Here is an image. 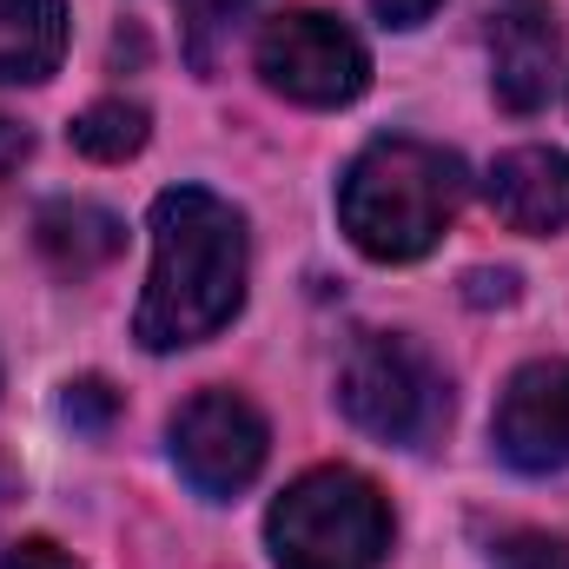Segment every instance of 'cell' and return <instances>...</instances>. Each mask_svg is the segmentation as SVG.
Listing matches in <instances>:
<instances>
[{
	"instance_id": "cell-14",
	"label": "cell",
	"mask_w": 569,
	"mask_h": 569,
	"mask_svg": "<svg viewBox=\"0 0 569 569\" xmlns=\"http://www.w3.org/2000/svg\"><path fill=\"white\" fill-rule=\"evenodd\" d=\"M490 569H569V543L550 530H510L490 550Z\"/></svg>"
},
{
	"instance_id": "cell-13",
	"label": "cell",
	"mask_w": 569,
	"mask_h": 569,
	"mask_svg": "<svg viewBox=\"0 0 569 569\" xmlns=\"http://www.w3.org/2000/svg\"><path fill=\"white\" fill-rule=\"evenodd\" d=\"M252 0H179V20H186V47H192V60L199 67H212V53H219V33L246 13Z\"/></svg>"
},
{
	"instance_id": "cell-7",
	"label": "cell",
	"mask_w": 569,
	"mask_h": 569,
	"mask_svg": "<svg viewBox=\"0 0 569 569\" xmlns=\"http://www.w3.org/2000/svg\"><path fill=\"white\" fill-rule=\"evenodd\" d=\"M497 450L503 463L530 470V477H550L569 470V358H537L523 365L503 398H497Z\"/></svg>"
},
{
	"instance_id": "cell-17",
	"label": "cell",
	"mask_w": 569,
	"mask_h": 569,
	"mask_svg": "<svg viewBox=\"0 0 569 569\" xmlns=\"http://www.w3.org/2000/svg\"><path fill=\"white\" fill-rule=\"evenodd\" d=\"M27 152H33V140H27V127L0 113V179H7V172H20V166H27Z\"/></svg>"
},
{
	"instance_id": "cell-2",
	"label": "cell",
	"mask_w": 569,
	"mask_h": 569,
	"mask_svg": "<svg viewBox=\"0 0 569 569\" xmlns=\"http://www.w3.org/2000/svg\"><path fill=\"white\" fill-rule=\"evenodd\" d=\"M463 206V159L425 140L365 146L338 186V219L351 246L378 266H411L443 239Z\"/></svg>"
},
{
	"instance_id": "cell-5",
	"label": "cell",
	"mask_w": 569,
	"mask_h": 569,
	"mask_svg": "<svg viewBox=\"0 0 569 569\" xmlns=\"http://www.w3.org/2000/svg\"><path fill=\"white\" fill-rule=\"evenodd\" d=\"M259 73L298 107H351L371 87V53L345 20L318 7H284L259 27Z\"/></svg>"
},
{
	"instance_id": "cell-1",
	"label": "cell",
	"mask_w": 569,
	"mask_h": 569,
	"mask_svg": "<svg viewBox=\"0 0 569 569\" xmlns=\"http://www.w3.org/2000/svg\"><path fill=\"white\" fill-rule=\"evenodd\" d=\"M246 298V219L199 192H159L152 199V279L140 298V331L146 351H179L212 338L219 325H232Z\"/></svg>"
},
{
	"instance_id": "cell-12",
	"label": "cell",
	"mask_w": 569,
	"mask_h": 569,
	"mask_svg": "<svg viewBox=\"0 0 569 569\" xmlns=\"http://www.w3.org/2000/svg\"><path fill=\"white\" fill-rule=\"evenodd\" d=\"M67 133H73V146H80L87 159L120 166V159H133L146 146V107H133V100H93Z\"/></svg>"
},
{
	"instance_id": "cell-4",
	"label": "cell",
	"mask_w": 569,
	"mask_h": 569,
	"mask_svg": "<svg viewBox=\"0 0 569 569\" xmlns=\"http://www.w3.org/2000/svg\"><path fill=\"white\" fill-rule=\"evenodd\" d=\"M338 405L358 430H371L378 443H398V450H425L450 425V385H443L437 358L398 331H371L351 345V358L338 371Z\"/></svg>"
},
{
	"instance_id": "cell-3",
	"label": "cell",
	"mask_w": 569,
	"mask_h": 569,
	"mask_svg": "<svg viewBox=\"0 0 569 569\" xmlns=\"http://www.w3.org/2000/svg\"><path fill=\"white\" fill-rule=\"evenodd\" d=\"M279 569H378L391 550V510L365 470H305L266 517Z\"/></svg>"
},
{
	"instance_id": "cell-11",
	"label": "cell",
	"mask_w": 569,
	"mask_h": 569,
	"mask_svg": "<svg viewBox=\"0 0 569 569\" xmlns=\"http://www.w3.org/2000/svg\"><path fill=\"white\" fill-rule=\"evenodd\" d=\"M67 53V0H0V87H40Z\"/></svg>"
},
{
	"instance_id": "cell-6",
	"label": "cell",
	"mask_w": 569,
	"mask_h": 569,
	"mask_svg": "<svg viewBox=\"0 0 569 569\" xmlns=\"http://www.w3.org/2000/svg\"><path fill=\"white\" fill-rule=\"evenodd\" d=\"M272 430L259 418L252 398L239 391H192L172 411V463L199 497H239L259 470H266Z\"/></svg>"
},
{
	"instance_id": "cell-16",
	"label": "cell",
	"mask_w": 569,
	"mask_h": 569,
	"mask_svg": "<svg viewBox=\"0 0 569 569\" xmlns=\"http://www.w3.org/2000/svg\"><path fill=\"white\" fill-rule=\"evenodd\" d=\"M0 569H80V563H73L60 543H47V537H27L20 550H7V563H0Z\"/></svg>"
},
{
	"instance_id": "cell-19",
	"label": "cell",
	"mask_w": 569,
	"mask_h": 569,
	"mask_svg": "<svg viewBox=\"0 0 569 569\" xmlns=\"http://www.w3.org/2000/svg\"><path fill=\"white\" fill-rule=\"evenodd\" d=\"M371 7H378V20H385V27H418V20H430V7H437V0H371Z\"/></svg>"
},
{
	"instance_id": "cell-20",
	"label": "cell",
	"mask_w": 569,
	"mask_h": 569,
	"mask_svg": "<svg viewBox=\"0 0 569 569\" xmlns=\"http://www.w3.org/2000/svg\"><path fill=\"white\" fill-rule=\"evenodd\" d=\"M7 497H13V483H7V470H0V510H7Z\"/></svg>"
},
{
	"instance_id": "cell-15",
	"label": "cell",
	"mask_w": 569,
	"mask_h": 569,
	"mask_svg": "<svg viewBox=\"0 0 569 569\" xmlns=\"http://www.w3.org/2000/svg\"><path fill=\"white\" fill-rule=\"evenodd\" d=\"M67 425L73 430H107L113 425V411H120V398H113V385L107 378H80V385H67Z\"/></svg>"
},
{
	"instance_id": "cell-10",
	"label": "cell",
	"mask_w": 569,
	"mask_h": 569,
	"mask_svg": "<svg viewBox=\"0 0 569 569\" xmlns=\"http://www.w3.org/2000/svg\"><path fill=\"white\" fill-rule=\"evenodd\" d=\"M33 246L47 252V266L53 272H100V266H113L120 259V246H127V226L107 212V206H87V199H53V206H40V219H33Z\"/></svg>"
},
{
	"instance_id": "cell-9",
	"label": "cell",
	"mask_w": 569,
	"mask_h": 569,
	"mask_svg": "<svg viewBox=\"0 0 569 569\" xmlns=\"http://www.w3.org/2000/svg\"><path fill=\"white\" fill-rule=\"evenodd\" d=\"M483 192H490L503 226H517V232H563L569 226V152L517 146V152H503L490 166Z\"/></svg>"
},
{
	"instance_id": "cell-8",
	"label": "cell",
	"mask_w": 569,
	"mask_h": 569,
	"mask_svg": "<svg viewBox=\"0 0 569 569\" xmlns=\"http://www.w3.org/2000/svg\"><path fill=\"white\" fill-rule=\"evenodd\" d=\"M483 40H490V87H497V100H503L510 113L550 107L557 60H563L550 0H490Z\"/></svg>"
},
{
	"instance_id": "cell-18",
	"label": "cell",
	"mask_w": 569,
	"mask_h": 569,
	"mask_svg": "<svg viewBox=\"0 0 569 569\" xmlns=\"http://www.w3.org/2000/svg\"><path fill=\"white\" fill-rule=\"evenodd\" d=\"M470 298H477V305H490V298L510 305V298H517V272H470Z\"/></svg>"
}]
</instances>
